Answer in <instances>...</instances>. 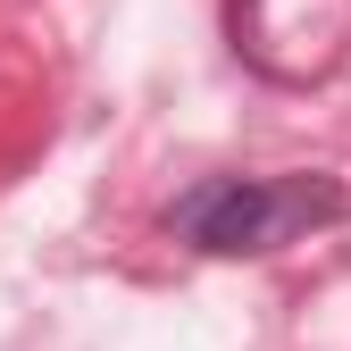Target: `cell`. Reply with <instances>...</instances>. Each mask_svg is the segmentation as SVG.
Masks as SVG:
<instances>
[{
  "label": "cell",
  "instance_id": "cell-1",
  "mask_svg": "<svg viewBox=\"0 0 351 351\" xmlns=\"http://www.w3.org/2000/svg\"><path fill=\"white\" fill-rule=\"evenodd\" d=\"M343 217H351V193L335 176H209L184 201H167V234L217 259H243V251H276L318 226H343Z\"/></svg>",
  "mask_w": 351,
  "mask_h": 351
}]
</instances>
